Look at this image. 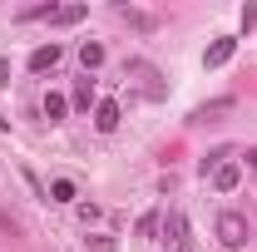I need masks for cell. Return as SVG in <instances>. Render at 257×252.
Wrapping results in <instances>:
<instances>
[{"mask_svg": "<svg viewBox=\"0 0 257 252\" xmlns=\"http://www.w3.org/2000/svg\"><path fill=\"white\" fill-rule=\"evenodd\" d=\"M218 242L223 247H242L247 242V218L242 213H218Z\"/></svg>", "mask_w": 257, "mask_h": 252, "instance_id": "1", "label": "cell"}, {"mask_svg": "<svg viewBox=\"0 0 257 252\" xmlns=\"http://www.w3.org/2000/svg\"><path fill=\"white\" fill-rule=\"evenodd\" d=\"M163 232H168V242H173L178 252H198V247H193V232H188V218H183L178 208L163 218Z\"/></svg>", "mask_w": 257, "mask_h": 252, "instance_id": "2", "label": "cell"}, {"mask_svg": "<svg viewBox=\"0 0 257 252\" xmlns=\"http://www.w3.org/2000/svg\"><path fill=\"white\" fill-rule=\"evenodd\" d=\"M232 55H237V40H232V35H218V40L203 50V64H208V69H223Z\"/></svg>", "mask_w": 257, "mask_h": 252, "instance_id": "3", "label": "cell"}, {"mask_svg": "<svg viewBox=\"0 0 257 252\" xmlns=\"http://www.w3.org/2000/svg\"><path fill=\"white\" fill-rule=\"evenodd\" d=\"M237 183H242V168H237L232 158H218V163H213V188H218V193H232Z\"/></svg>", "mask_w": 257, "mask_h": 252, "instance_id": "4", "label": "cell"}, {"mask_svg": "<svg viewBox=\"0 0 257 252\" xmlns=\"http://www.w3.org/2000/svg\"><path fill=\"white\" fill-rule=\"evenodd\" d=\"M60 45H55V40H50V45H40V50H30V69L35 74H45V69H55V64H60Z\"/></svg>", "mask_w": 257, "mask_h": 252, "instance_id": "5", "label": "cell"}, {"mask_svg": "<svg viewBox=\"0 0 257 252\" xmlns=\"http://www.w3.org/2000/svg\"><path fill=\"white\" fill-rule=\"evenodd\" d=\"M94 129H99V134H114V129H119V104H114V99H99Z\"/></svg>", "mask_w": 257, "mask_h": 252, "instance_id": "6", "label": "cell"}, {"mask_svg": "<svg viewBox=\"0 0 257 252\" xmlns=\"http://www.w3.org/2000/svg\"><path fill=\"white\" fill-rule=\"evenodd\" d=\"M40 109H45V119H50V124H60L64 114H69V99H64V94H55V89H50V94H45V104H40Z\"/></svg>", "mask_w": 257, "mask_h": 252, "instance_id": "7", "label": "cell"}, {"mask_svg": "<svg viewBox=\"0 0 257 252\" xmlns=\"http://www.w3.org/2000/svg\"><path fill=\"white\" fill-rule=\"evenodd\" d=\"M79 64H84V69H99V64H104V45H99V40H84V45H79Z\"/></svg>", "mask_w": 257, "mask_h": 252, "instance_id": "8", "label": "cell"}, {"mask_svg": "<svg viewBox=\"0 0 257 252\" xmlns=\"http://www.w3.org/2000/svg\"><path fill=\"white\" fill-rule=\"evenodd\" d=\"M119 15H124V20L134 25V30H154V25H159V20H154L149 10H134V5H119Z\"/></svg>", "mask_w": 257, "mask_h": 252, "instance_id": "9", "label": "cell"}, {"mask_svg": "<svg viewBox=\"0 0 257 252\" xmlns=\"http://www.w3.org/2000/svg\"><path fill=\"white\" fill-rule=\"evenodd\" d=\"M163 232V213H144L139 218V237H159Z\"/></svg>", "mask_w": 257, "mask_h": 252, "instance_id": "10", "label": "cell"}, {"mask_svg": "<svg viewBox=\"0 0 257 252\" xmlns=\"http://www.w3.org/2000/svg\"><path fill=\"white\" fill-rule=\"evenodd\" d=\"M50 198H55V203H74V183H69V178H55V183H50Z\"/></svg>", "mask_w": 257, "mask_h": 252, "instance_id": "11", "label": "cell"}, {"mask_svg": "<svg viewBox=\"0 0 257 252\" xmlns=\"http://www.w3.org/2000/svg\"><path fill=\"white\" fill-rule=\"evenodd\" d=\"M84 247H94V252H114V237H109V232H89V237H84Z\"/></svg>", "mask_w": 257, "mask_h": 252, "instance_id": "12", "label": "cell"}, {"mask_svg": "<svg viewBox=\"0 0 257 252\" xmlns=\"http://www.w3.org/2000/svg\"><path fill=\"white\" fill-rule=\"evenodd\" d=\"M223 109H232V99H213V104H203L193 119H208V114H223Z\"/></svg>", "mask_w": 257, "mask_h": 252, "instance_id": "13", "label": "cell"}, {"mask_svg": "<svg viewBox=\"0 0 257 252\" xmlns=\"http://www.w3.org/2000/svg\"><path fill=\"white\" fill-rule=\"evenodd\" d=\"M89 99H94V84H89V79H84V84H79V89H74V104H79V109H89Z\"/></svg>", "mask_w": 257, "mask_h": 252, "instance_id": "14", "label": "cell"}, {"mask_svg": "<svg viewBox=\"0 0 257 252\" xmlns=\"http://www.w3.org/2000/svg\"><path fill=\"white\" fill-rule=\"evenodd\" d=\"M99 218H104V213H99L94 203H79V222H84V227H89V222H99Z\"/></svg>", "mask_w": 257, "mask_h": 252, "instance_id": "15", "label": "cell"}, {"mask_svg": "<svg viewBox=\"0 0 257 252\" xmlns=\"http://www.w3.org/2000/svg\"><path fill=\"white\" fill-rule=\"evenodd\" d=\"M0 84H10V60H0Z\"/></svg>", "mask_w": 257, "mask_h": 252, "instance_id": "16", "label": "cell"}, {"mask_svg": "<svg viewBox=\"0 0 257 252\" xmlns=\"http://www.w3.org/2000/svg\"><path fill=\"white\" fill-rule=\"evenodd\" d=\"M247 163H252V168H257V149H252V154H247Z\"/></svg>", "mask_w": 257, "mask_h": 252, "instance_id": "17", "label": "cell"}]
</instances>
